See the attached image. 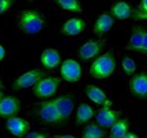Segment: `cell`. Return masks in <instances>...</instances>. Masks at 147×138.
Instances as JSON below:
<instances>
[{"label": "cell", "mask_w": 147, "mask_h": 138, "mask_svg": "<svg viewBox=\"0 0 147 138\" xmlns=\"http://www.w3.org/2000/svg\"><path fill=\"white\" fill-rule=\"evenodd\" d=\"M3 98V91L1 90V88H0V100Z\"/></svg>", "instance_id": "obj_31"}, {"label": "cell", "mask_w": 147, "mask_h": 138, "mask_svg": "<svg viewBox=\"0 0 147 138\" xmlns=\"http://www.w3.org/2000/svg\"><path fill=\"white\" fill-rule=\"evenodd\" d=\"M129 88L132 95L143 100L147 98V73L140 72L134 74L130 79Z\"/></svg>", "instance_id": "obj_8"}, {"label": "cell", "mask_w": 147, "mask_h": 138, "mask_svg": "<svg viewBox=\"0 0 147 138\" xmlns=\"http://www.w3.org/2000/svg\"><path fill=\"white\" fill-rule=\"evenodd\" d=\"M16 25L21 32L28 35H35L40 32L45 26L43 15L37 10H24L18 13Z\"/></svg>", "instance_id": "obj_1"}, {"label": "cell", "mask_w": 147, "mask_h": 138, "mask_svg": "<svg viewBox=\"0 0 147 138\" xmlns=\"http://www.w3.org/2000/svg\"><path fill=\"white\" fill-rule=\"evenodd\" d=\"M36 115L41 122L49 125H59L63 123L53 100L41 102L36 107Z\"/></svg>", "instance_id": "obj_3"}, {"label": "cell", "mask_w": 147, "mask_h": 138, "mask_svg": "<svg viewBox=\"0 0 147 138\" xmlns=\"http://www.w3.org/2000/svg\"><path fill=\"white\" fill-rule=\"evenodd\" d=\"M16 0H0V15L5 13L13 7Z\"/></svg>", "instance_id": "obj_24"}, {"label": "cell", "mask_w": 147, "mask_h": 138, "mask_svg": "<svg viewBox=\"0 0 147 138\" xmlns=\"http://www.w3.org/2000/svg\"><path fill=\"white\" fill-rule=\"evenodd\" d=\"M126 50L147 56V29L140 25L133 27Z\"/></svg>", "instance_id": "obj_4"}, {"label": "cell", "mask_w": 147, "mask_h": 138, "mask_svg": "<svg viewBox=\"0 0 147 138\" xmlns=\"http://www.w3.org/2000/svg\"><path fill=\"white\" fill-rule=\"evenodd\" d=\"M132 7L125 1H118L113 5L111 9V15L118 20H125L132 17Z\"/></svg>", "instance_id": "obj_18"}, {"label": "cell", "mask_w": 147, "mask_h": 138, "mask_svg": "<svg viewBox=\"0 0 147 138\" xmlns=\"http://www.w3.org/2000/svg\"><path fill=\"white\" fill-rule=\"evenodd\" d=\"M138 11L142 13H147V0H141V2L138 5Z\"/></svg>", "instance_id": "obj_27"}, {"label": "cell", "mask_w": 147, "mask_h": 138, "mask_svg": "<svg viewBox=\"0 0 147 138\" xmlns=\"http://www.w3.org/2000/svg\"><path fill=\"white\" fill-rule=\"evenodd\" d=\"M121 65L124 73L128 76H133L136 70H137V65H136L135 60L130 57H124L122 59Z\"/></svg>", "instance_id": "obj_23"}, {"label": "cell", "mask_w": 147, "mask_h": 138, "mask_svg": "<svg viewBox=\"0 0 147 138\" xmlns=\"http://www.w3.org/2000/svg\"><path fill=\"white\" fill-rule=\"evenodd\" d=\"M5 55H6V51H5L3 46L0 44V62L5 58Z\"/></svg>", "instance_id": "obj_29"}, {"label": "cell", "mask_w": 147, "mask_h": 138, "mask_svg": "<svg viewBox=\"0 0 147 138\" xmlns=\"http://www.w3.org/2000/svg\"><path fill=\"white\" fill-rule=\"evenodd\" d=\"M52 100H53L63 121L66 122L69 119L74 109L73 97H71L70 95H62L55 99H52Z\"/></svg>", "instance_id": "obj_13"}, {"label": "cell", "mask_w": 147, "mask_h": 138, "mask_svg": "<svg viewBox=\"0 0 147 138\" xmlns=\"http://www.w3.org/2000/svg\"><path fill=\"white\" fill-rule=\"evenodd\" d=\"M94 116V110L90 105L87 103H82L79 105L77 112L75 115V124L76 125H83L88 123L92 119Z\"/></svg>", "instance_id": "obj_19"}, {"label": "cell", "mask_w": 147, "mask_h": 138, "mask_svg": "<svg viewBox=\"0 0 147 138\" xmlns=\"http://www.w3.org/2000/svg\"><path fill=\"white\" fill-rule=\"evenodd\" d=\"M40 62L44 68L53 69L61 64V56L56 49H45L40 56Z\"/></svg>", "instance_id": "obj_17"}, {"label": "cell", "mask_w": 147, "mask_h": 138, "mask_svg": "<svg viewBox=\"0 0 147 138\" xmlns=\"http://www.w3.org/2000/svg\"><path fill=\"white\" fill-rule=\"evenodd\" d=\"M115 23V19L109 13H102L97 17L93 25V33L98 37L106 34L113 28Z\"/></svg>", "instance_id": "obj_14"}, {"label": "cell", "mask_w": 147, "mask_h": 138, "mask_svg": "<svg viewBox=\"0 0 147 138\" xmlns=\"http://www.w3.org/2000/svg\"><path fill=\"white\" fill-rule=\"evenodd\" d=\"M85 93L87 97L90 99L94 104L99 105V106H112V102L108 100L106 93L104 92L101 88L95 86L92 84L87 85L85 89Z\"/></svg>", "instance_id": "obj_16"}, {"label": "cell", "mask_w": 147, "mask_h": 138, "mask_svg": "<svg viewBox=\"0 0 147 138\" xmlns=\"http://www.w3.org/2000/svg\"><path fill=\"white\" fill-rule=\"evenodd\" d=\"M132 17L134 20H147V13H142L136 10L133 12Z\"/></svg>", "instance_id": "obj_26"}, {"label": "cell", "mask_w": 147, "mask_h": 138, "mask_svg": "<svg viewBox=\"0 0 147 138\" xmlns=\"http://www.w3.org/2000/svg\"><path fill=\"white\" fill-rule=\"evenodd\" d=\"M106 45L105 40H90L82 45L79 50V57L83 60H90L99 56Z\"/></svg>", "instance_id": "obj_10"}, {"label": "cell", "mask_w": 147, "mask_h": 138, "mask_svg": "<svg viewBox=\"0 0 147 138\" xmlns=\"http://www.w3.org/2000/svg\"><path fill=\"white\" fill-rule=\"evenodd\" d=\"M46 77V74L43 71L40 70V69H32V70L28 71V72L22 74L20 77L13 82V90H21L25 89V88H29L37 84L40 79Z\"/></svg>", "instance_id": "obj_6"}, {"label": "cell", "mask_w": 147, "mask_h": 138, "mask_svg": "<svg viewBox=\"0 0 147 138\" xmlns=\"http://www.w3.org/2000/svg\"><path fill=\"white\" fill-rule=\"evenodd\" d=\"M116 67L115 58L113 50L97 57L90 67V75L94 79H108L113 74Z\"/></svg>", "instance_id": "obj_2"}, {"label": "cell", "mask_w": 147, "mask_h": 138, "mask_svg": "<svg viewBox=\"0 0 147 138\" xmlns=\"http://www.w3.org/2000/svg\"><path fill=\"white\" fill-rule=\"evenodd\" d=\"M129 121L126 118H120L111 127V136L115 138H122L129 131Z\"/></svg>", "instance_id": "obj_20"}, {"label": "cell", "mask_w": 147, "mask_h": 138, "mask_svg": "<svg viewBox=\"0 0 147 138\" xmlns=\"http://www.w3.org/2000/svg\"><path fill=\"white\" fill-rule=\"evenodd\" d=\"M6 128L13 135L16 137H24L28 133L31 126L27 120L21 117L13 116L7 119Z\"/></svg>", "instance_id": "obj_12"}, {"label": "cell", "mask_w": 147, "mask_h": 138, "mask_svg": "<svg viewBox=\"0 0 147 138\" xmlns=\"http://www.w3.org/2000/svg\"><path fill=\"white\" fill-rule=\"evenodd\" d=\"M105 138H115V137H113V136H111V135H110V136H107V137H105Z\"/></svg>", "instance_id": "obj_33"}, {"label": "cell", "mask_w": 147, "mask_h": 138, "mask_svg": "<svg viewBox=\"0 0 147 138\" xmlns=\"http://www.w3.org/2000/svg\"><path fill=\"white\" fill-rule=\"evenodd\" d=\"M20 111V101L16 96H3L0 100V118L9 119L16 116Z\"/></svg>", "instance_id": "obj_9"}, {"label": "cell", "mask_w": 147, "mask_h": 138, "mask_svg": "<svg viewBox=\"0 0 147 138\" xmlns=\"http://www.w3.org/2000/svg\"><path fill=\"white\" fill-rule=\"evenodd\" d=\"M56 3L61 9L65 11L77 13H81L83 12L82 5L78 0H56Z\"/></svg>", "instance_id": "obj_22"}, {"label": "cell", "mask_w": 147, "mask_h": 138, "mask_svg": "<svg viewBox=\"0 0 147 138\" xmlns=\"http://www.w3.org/2000/svg\"><path fill=\"white\" fill-rule=\"evenodd\" d=\"M86 21L79 17H71L67 19L62 26V33L66 37L77 36L84 31Z\"/></svg>", "instance_id": "obj_15"}, {"label": "cell", "mask_w": 147, "mask_h": 138, "mask_svg": "<svg viewBox=\"0 0 147 138\" xmlns=\"http://www.w3.org/2000/svg\"><path fill=\"white\" fill-rule=\"evenodd\" d=\"M107 131L95 124L86 126L82 132V138H105Z\"/></svg>", "instance_id": "obj_21"}, {"label": "cell", "mask_w": 147, "mask_h": 138, "mask_svg": "<svg viewBox=\"0 0 147 138\" xmlns=\"http://www.w3.org/2000/svg\"><path fill=\"white\" fill-rule=\"evenodd\" d=\"M122 138H140V136H138V134L134 133V132H131V131H128L127 133L124 135Z\"/></svg>", "instance_id": "obj_28"}, {"label": "cell", "mask_w": 147, "mask_h": 138, "mask_svg": "<svg viewBox=\"0 0 147 138\" xmlns=\"http://www.w3.org/2000/svg\"><path fill=\"white\" fill-rule=\"evenodd\" d=\"M24 138H48L46 133L44 132H40V131H32L28 132Z\"/></svg>", "instance_id": "obj_25"}, {"label": "cell", "mask_w": 147, "mask_h": 138, "mask_svg": "<svg viewBox=\"0 0 147 138\" xmlns=\"http://www.w3.org/2000/svg\"><path fill=\"white\" fill-rule=\"evenodd\" d=\"M0 88H4L3 82H2V81H1V78H0Z\"/></svg>", "instance_id": "obj_32"}, {"label": "cell", "mask_w": 147, "mask_h": 138, "mask_svg": "<svg viewBox=\"0 0 147 138\" xmlns=\"http://www.w3.org/2000/svg\"><path fill=\"white\" fill-rule=\"evenodd\" d=\"M111 106H103L97 112V125L103 129H110L118 119H120L121 112L110 109Z\"/></svg>", "instance_id": "obj_11"}, {"label": "cell", "mask_w": 147, "mask_h": 138, "mask_svg": "<svg viewBox=\"0 0 147 138\" xmlns=\"http://www.w3.org/2000/svg\"><path fill=\"white\" fill-rule=\"evenodd\" d=\"M62 80L54 77H44L40 79L33 87L34 94L38 99L50 98L57 93Z\"/></svg>", "instance_id": "obj_5"}, {"label": "cell", "mask_w": 147, "mask_h": 138, "mask_svg": "<svg viewBox=\"0 0 147 138\" xmlns=\"http://www.w3.org/2000/svg\"><path fill=\"white\" fill-rule=\"evenodd\" d=\"M61 77L68 82H76L82 78V67L75 60L67 59L61 65Z\"/></svg>", "instance_id": "obj_7"}, {"label": "cell", "mask_w": 147, "mask_h": 138, "mask_svg": "<svg viewBox=\"0 0 147 138\" xmlns=\"http://www.w3.org/2000/svg\"><path fill=\"white\" fill-rule=\"evenodd\" d=\"M53 138H76L75 136H73V135H70V134H65V135H54Z\"/></svg>", "instance_id": "obj_30"}]
</instances>
